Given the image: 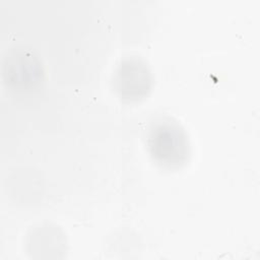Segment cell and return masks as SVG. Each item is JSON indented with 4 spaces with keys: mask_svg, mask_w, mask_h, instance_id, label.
<instances>
[{
    "mask_svg": "<svg viewBox=\"0 0 260 260\" xmlns=\"http://www.w3.org/2000/svg\"><path fill=\"white\" fill-rule=\"evenodd\" d=\"M4 83L18 93H28L40 89L44 82V70L38 56L23 47H15L7 52L2 63Z\"/></svg>",
    "mask_w": 260,
    "mask_h": 260,
    "instance_id": "cell-2",
    "label": "cell"
},
{
    "mask_svg": "<svg viewBox=\"0 0 260 260\" xmlns=\"http://www.w3.org/2000/svg\"><path fill=\"white\" fill-rule=\"evenodd\" d=\"M113 86L120 99L138 101L150 91L152 75L142 59L126 58L120 62L114 72Z\"/></svg>",
    "mask_w": 260,
    "mask_h": 260,
    "instance_id": "cell-3",
    "label": "cell"
},
{
    "mask_svg": "<svg viewBox=\"0 0 260 260\" xmlns=\"http://www.w3.org/2000/svg\"><path fill=\"white\" fill-rule=\"evenodd\" d=\"M147 146L152 158L166 168L184 165L190 154V145L184 128L171 118L153 122L147 135Z\"/></svg>",
    "mask_w": 260,
    "mask_h": 260,
    "instance_id": "cell-1",
    "label": "cell"
}]
</instances>
